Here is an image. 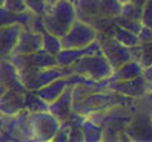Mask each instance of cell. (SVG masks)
I'll return each mask as SVG.
<instances>
[{"mask_svg":"<svg viewBox=\"0 0 152 142\" xmlns=\"http://www.w3.org/2000/svg\"><path fill=\"white\" fill-rule=\"evenodd\" d=\"M45 31L61 37L71 28V25L75 20L74 5L68 0H57L52 5L46 6V11L42 15Z\"/></svg>","mask_w":152,"mask_h":142,"instance_id":"1","label":"cell"},{"mask_svg":"<svg viewBox=\"0 0 152 142\" xmlns=\"http://www.w3.org/2000/svg\"><path fill=\"white\" fill-rule=\"evenodd\" d=\"M95 40L100 44L102 54L104 55V58L111 64L112 72L115 69H118L123 63H126L129 60H138V57H140V44L132 46V48L123 46L112 35L104 34V32H97Z\"/></svg>","mask_w":152,"mask_h":142,"instance_id":"2","label":"cell"},{"mask_svg":"<svg viewBox=\"0 0 152 142\" xmlns=\"http://www.w3.org/2000/svg\"><path fill=\"white\" fill-rule=\"evenodd\" d=\"M71 74H80L91 79H108L112 75V67L102 52L78 58L69 66Z\"/></svg>","mask_w":152,"mask_h":142,"instance_id":"3","label":"cell"},{"mask_svg":"<svg viewBox=\"0 0 152 142\" xmlns=\"http://www.w3.org/2000/svg\"><path fill=\"white\" fill-rule=\"evenodd\" d=\"M29 122H31L32 141L37 142L52 141L60 125V121L56 116H52L49 112H34V113L29 112Z\"/></svg>","mask_w":152,"mask_h":142,"instance_id":"4","label":"cell"},{"mask_svg":"<svg viewBox=\"0 0 152 142\" xmlns=\"http://www.w3.org/2000/svg\"><path fill=\"white\" fill-rule=\"evenodd\" d=\"M95 38L97 31L92 26L75 19L74 23L71 25V28L66 31V34L60 37V41L63 49H78L94 41Z\"/></svg>","mask_w":152,"mask_h":142,"instance_id":"5","label":"cell"},{"mask_svg":"<svg viewBox=\"0 0 152 142\" xmlns=\"http://www.w3.org/2000/svg\"><path fill=\"white\" fill-rule=\"evenodd\" d=\"M71 74L69 67H58V66H54V67H46V69H39L35 72L29 74L28 76H25L23 79H20L22 84L25 86L26 90H37V89L46 86L48 83L54 81L57 78H61V76H66Z\"/></svg>","mask_w":152,"mask_h":142,"instance_id":"6","label":"cell"},{"mask_svg":"<svg viewBox=\"0 0 152 142\" xmlns=\"http://www.w3.org/2000/svg\"><path fill=\"white\" fill-rule=\"evenodd\" d=\"M108 89L112 92L121 93L124 96H131L134 99L146 95V92H148L143 75H138L135 78H131V79H109Z\"/></svg>","mask_w":152,"mask_h":142,"instance_id":"7","label":"cell"},{"mask_svg":"<svg viewBox=\"0 0 152 142\" xmlns=\"http://www.w3.org/2000/svg\"><path fill=\"white\" fill-rule=\"evenodd\" d=\"M100 50V44L97 40L91 41L89 44L78 49H63L61 48L60 52L56 55V61L58 67H69L71 64H74L78 58H82L85 55H92V54H98Z\"/></svg>","mask_w":152,"mask_h":142,"instance_id":"8","label":"cell"},{"mask_svg":"<svg viewBox=\"0 0 152 142\" xmlns=\"http://www.w3.org/2000/svg\"><path fill=\"white\" fill-rule=\"evenodd\" d=\"M39 49H42V32H32L22 28L11 54H32Z\"/></svg>","mask_w":152,"mask_h":142,"instance_id":"9","label":"cell"},{"mask_svg":"<svg viewBox=\"0 0 152 142\" xmlns=\"http://www.w3.org/2000/svg\"><path fill=\"white\" fill-rule=\"evenodd\" d=\"M0 84L5 86L8 90H14L19 93H25L26 89L22 84L19 75H17L15 67L10 63V60H2L0 61Z\"/></svg>","mask_w":152,"mask_h":142,"instance_id":"10","label":"cell"},{"mask_svg":"<svg viewBox=\"0 0 152 142\" xmlns=\"http://www.w3.org/2000/svg\"><path fill=\"white\" fill-rule=\"evenodd\" d=\"M71 86H66V89L58 98H56L52 102L48 104V112L56 116L58 121H65L71 113H72V99H71Z\"/></svg>","mask_w":152,"mask_h":142,"instance_id":"11","label":"cell"},{"mask_svg":"<svg viewBox=\"0 0 152 142\" xmlns=\"http://www.w3.org/2000/svg\"><path fill=\"white\" fill-rule=\"evenodd\" d=\"M20 31H22V26L17 23L0 28V58L2 60L8 58V55L12 52Z\"/></svg>","mask_w":152,"mask_h":142,"instance_id":"12","label":"cell"},{"mask_svg":"<svg viewBox=\"0 0 152 142\" xmlns=\"http://www.w3.org/2000/svg\"><path fill=\"white\" fill-rule=\"evenodd\" d=\"M25 109L23 93L6 90L0 96V115H15L19 110Z\"/></svg>","mask_w":152,"mask_h":142,"instance_id":"13","label":"cell"},{"mask_svg":"<svg viewBox=\"0 0 152 142\" xmlns=\"http://www.w3.org/2000/svg\"><path fill=\"white\" fill-rule=\"evenodd\" d=\"M65 89H66V79H65V76H61V78H57V79H54V81L48 83L46 86L37 89V90H34V93L37 95L39 98H42L43 101H46L49 104L56 98H58Z\"/></svg>","mask_w":152,"mask_h":142,"instance_id":"14","label":"cell"},{"mask_svg":"<svg viewBox=\"0 0 152 142\" xmlns=\"http://www.w3.org/2000/svg\"><path fill=\"white\" fill-rule=\"evenodd\" d=\"M14 133L19 141H32L29 112L26 109H22L14 115Z\"/></svg>","mask_w":152,"mask_h":142,"instance_id":"15","label":"cell"},{"mask_svg":"<svg viewBox=\"0 0 152 142\" xmlns=\"http://www.w3.org/2000/svg\"><path fill=\"white\" fill-rule=\"evenodd\" d=\"M143 67L138 63V60H129L126 63H123L118 69H115L109 79H131L141 75Z\"/></svg>","mask_w":152,"mask_h":142,"instance_id":"16","label":"cell"},{"mask_svg":"<svg viewBox=\"0 0 152 142\" xmlns=\"http://www.w3.org/2000/svg\"><path fill=\"white\" fill-rule=\"evenodd\" d=\"M82 136H83V142H98L103 139V130L102 125L92 122L91 119L83 118L82 121Z\"/></svg>","mask_w":152,"mask_h":142,"instance_id":"17","label":"cell"},{"mask_svg":"<svg viewBox=\"0 0 152 142\" xmlns=\"http://www.w3.org/2000/svg\"><path fill=\"white\" fill-rule=\"evenodd\" d=\"M112 37L117 40L118 43H121L123 46H128V48H132V46H137L138 44V38H137V34H134L128 29L121 28L118 25H112Z\"/></svg>","mask_w":152,"mask_h":142,"instance_id":"18","label":"cell"},{"mask_svg":"<svg viewBox=\"0 0 152 142\" xmlns=\"http://www.w3.org/2000/svg\"><path fill=\"white\" fill-rule=\"evenodd\" d=\"M23 105L25 109L34 113V112H48V102L39 98L32 90H26L23 93Z\"/></svg>","mask_w":152,"mask_h":142,"instance_id":"19","label":"cell"},{"mask_svg":"<svg viewBox=\"0 0 152 142\" xmlns=\"http://www.w3.org/2000/svg\"><path fill=\"white\" fill-rule=\"evenodd\" d=\"M42 49L49 52L52 55H57L60 49H61V41H60V37L57 35H52L46 31L42 32Z\"/></svg>","mask_w":152,"mask_h":142,"instance_id":"20","label":"cell"},{"mask_svg":"<svg viewBox=\"0 0 152 142\" xmlns=\"http://www.w3.org/2000/svg\"><path fill=\"white\" fill-rule=\"evenodd\" d=\"M100 2V9L102 15L104 19H114L120 14V6L121 3L118 0H98Z\"/></svg>","mask_w":152,"mask_h":142,"instance_id":"21","label":"cell"},{"mask_svg":"<svg viewBox=\"0 0 152 142\" xmlns=\"http://www.w3.org/2000/svg\"><path fill=\"white\" fill-rule=\"evenodd\" d=\"M141 11H143V6L138 5H134L131 2H124L120 6V14L124 19H131V20H140L141 19Z\"/></svg>","mask_w":152,"mask_h":142,"instance_id":"22","label":"cell"},{"mask_svg":"<svg viewBox=\"0 0 152 142\" xmlns=\"http://www.w3.org/2000/svg\"><path fill=\"white\" fill-rule=\"evenodd\" d=\"M112 22H114L115 25L121 26V28H124V29H128V31L134 32V34H137V32L140 31V28L143 26L140 20H131V19H124V17H121V15L114 17V19H112Z\"/></svg>","mask_w":152,"mask_h":142,"instance_id":"23","label":"cell"},{"mask_svg":"<svg viewBox=\"0 0 152 142\" xmlns=\"http://www.w3.org/2000/svg\"><path fill=\"white\" fill-rule=\"evenodd\" d=\"M138 63L141 64V67H148V66L152 64V41L141 43V44H140Z\"/></svg>","mask_w":152,"mask_h":142,"instance_id":"24","label":"cell"},{"mask_svg":"<svg viewBox=\"0 0 152 142\" xmlns=\"http://www.w3.org/2000/svg\"><path fill=\"white\" fill-rule=\"evenodd\" d=\"M25 8L29 12L35 14V15H43V12L46 11V2L45 0H23Z\"/></svg>","mask_w":152,"mask_h":142,"instance_id":"25","label":"cell"},{"mask_svg":"<svg viewBox=\"0 0 152 142\" xmlns=\"http://www.w3.org/2000/svg\"><path fill=\"white\" fill-rule=\"evenodd\" d=\"M14 23H17V12H12L10 9H6L5 6H0V28L14 25Z\"/></svg>","mask_w":152,"mask_h":142,"instance_id":"26","label":"cell"},{"mask_svg":"<svg viewBox=\"0 0 152 142\" xmlns=\"http://www.w3.org/2000/svg\"><path fill=\"white\" fill-rule=\"evenodd\" d=\"M143 26L152 28V0H146V3L143 5L141 11V19H140Z\"/></svg>","mask_w":152,"mask_h":142,"instance_id":"27","label":"cell"},{"mask_svg":"<svg viewBox=\"0 0 152 142\" xmlns=\"http://www.w3.org/2000/svg\"><path fill=\"white\" fill-rule=\"evenodd\" d=\"M23 29H26V31H32V32H43V31H45V26H43L42 15H35V14H32L31 20L28 22V25H26Z\"/></svg>","mask_w":152,"mask_h":142,"instance_id":"28","label":"cell"},{"mask_svg":"<svg viewBox=\"0 0 152 142\" xmlns=\"http://www.w3.org/2000/svg\"><path fill=\"white\" fill-rule=\"evenodd\" d=\"M6 9H10L12 12H22L25 11V3L23 0H5V5H3Z\"/></svg>","mask_w":152,"mask_h":142,"instance_id":"29","label":"cell"},{"mask_svg":"<svg viewBox=\"0 0 152 142\" xmlns=\"http://www.w3.org/2000/svg\"><path fill=\"white\" fill-rule=\"evenodd\" d=\"M137 38H138V44L152 41V28H148V26H141L140 31L137 32Z\"/></svg>","mask_w":152,"mask_h":142,"instance_id":"30","label":"cell"},{"mask_svg":"<svg viewBox=\"0 0 152 142\" xmlns=\"http://www.w3.org/2000/svg\"><path fill=\"white\" fill-rule=\"evenodd\" d=\"M143 78H145V83H146V93L152 92V64L148 67H143V72H141Z\"/></svg>","mask_w":152,"mask_h":142,"instance_id":"31","label":"cell"},{"mask_svg":"<svg viewBox=\"0 0 152 142\" xmlns=\"http://www.w3.org/2000/svg\"><path fill=\"white\" fill-rule=\"evenodd\" d=\"M128 2H131L134 5H138V6H143V5L146 3V0H128Z\"/></svg>","mask_w":152,"mask_h":142,"instance_id":"32","label":"cell"},{"mask_svg":"<svg viewBox=\"0 0 152 142\" xmlns=\"http://www.w3.org/2000/svg\"><path fill=\"white\" fill-rule=\"evenodd\" d=\"M45 2H46V5H52L54 2H57V0H45Z\"/></svg>","mask_w":152,"mask_h":142,"instance_id":"33","label":"cell"},{"mask_svg":"<svg viewBox=\"0 0 152 142\" xmlns=\"http://www.w3.org/2000/svg\"><path fill=\"white\" fill-rule=\"evenodd\" d=\"M5 5V0H0V6H3Z\"/></svg>","mask_w":152,"mask_h":142,"instance_id":"34","label":"cell"},{"mask_svg":"<svg viewBox=\"0 0 152 142\" xmlns=\"http://www.w3.org/2000/svg\"><path fill=\"white\" fill-rule=\"evenodd\" d=\"M118 2H120V3H124V2H128V0H118Z\"/></svg>","mask_w":152,"mask_h":142,"instance_id":"35","label":"cell"},{"mask_svg":"<svg viewBox=\"0 0 152 142\" xmlns=\"http://www.w3.org/2000/svg\"><path fill=\"white\" fill-rule=\"evenodd\" d=\"M68 2H71V3H72V2H74V0H68Z\"/></svg>","mask_w":152,"mask_h":142,"instance_id":"36","label":"cell"}]
</instances>
